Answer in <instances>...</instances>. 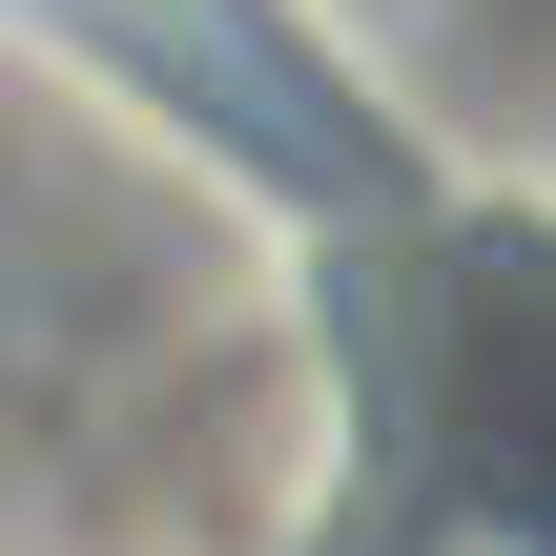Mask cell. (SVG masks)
Masks as SVG:
<instances>
[{"mask_svg": "<svg viewBox=\"0 0 556 556\" xmlns=\"http://www.w3.org/2000/svg\"><path fill=\"white\" fill-rule=\"evenodd\" d=\"M371 556H556V495H495V475H454V495H413Z\"/></svg>", "mask_w": 556, "mask_h": 556, "instance_id": "obj_1", "label": "cell"}]
</instances>
